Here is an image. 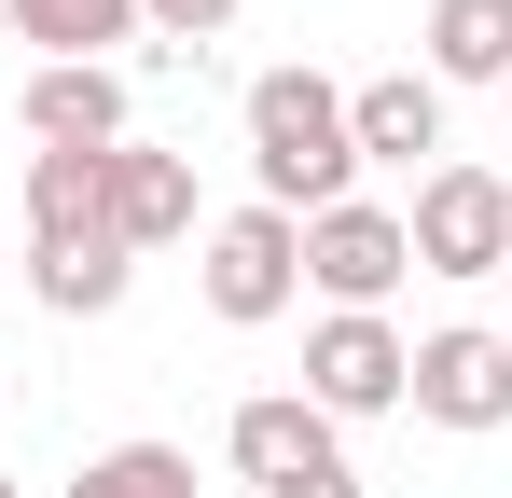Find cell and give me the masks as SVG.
<instances>
[{
  "mask_svg": "<svg viewBox=\"0 0 512 498\" xmlns=\"http://www.w3.org/2000/svg\"><path fill=\"white\" fill-rule=\"evenodd\" d=\"M0 498H14V485H0Z\"/></svg>",
  "mask_w": 512,
  "mask_h": 498,
  "instance_id": "d6986e66",
  "label": "cell"
},
{
  "mask_svg": "<svg viewBox=\"0 0 512 498\" xmlns=\"http://www.w3.org/2000/svg\"><path fill=\"white\" fill-rule=\"evenodd\" d=\"M346 139H360V166L443 153V83H429V70H374L360 97H346Z\"/></svg>",
  "mask_w": 512,
  "mask_h": 498,
  "instance_id": "8fae6325",
  "label": "cell"
},
{
  "mask_svg": "<svg viewBox=\"0 0 512 498\" xmlns=\"http://www.w3.org/2000/svg\"><path fill=\"white\" fill-rule=\"evenodd\" d=\"M305 277L333 291V319H374V305L416 277V249H402V208H360V194H346V208H319V222H305Z\"/></svg>",
  "mask_w": 512,
  "mask_h": 498,
  "instance_id": "277c9868",
  "label": "cell"
},
{
  "mask_svg": "<svg viewBox=\"0 0 512 498\" xmlns=\"http://www.w3.org/2000/svg\"><path fill=\"white\" fill-rule=\"evenodd\" d=\"M28 139L42 153H125V70H28Z\"/></svg>",
  "mask_w": 512,
  "mask_h": 498,
  "instance_id": "30bf717a",
  "label": "cell"
},
{
  "mask_svg": "<svg viewBox=\"0 0 512 498\" xmlns=\"http://www.w3.org/2000/svg\"><path fill=\"white\" fill-rule=\"evenodd\" d=\"M139 28H153L167 56H208V42L236 28V0H139Z\"/></svg>",
  "mask_w": 512,
  "mask_h": 498,
  "instance_id": "2e32d148",
  "label": "cell"
},
{
  "mask_svg": "<svg viewBox=\"0 0 512 498\" xmlns=\"http://www.w3.org/2000/svg\"><path fill=\"white\" fill-rule=\"evenodd\" d=\"M429 83H512V0H429Z\"/></svg>",
  "mask_w": 512,
  "mask_h": 498,
  "instance_id": "4fadbf2b",
  "label": "cell"
},
{
  "mask_svg": "<svg viewBox=\"0 0 512 498\" xmlns=\"http://www.w3.org/2000/svg\"><path fill=\"white\" fill-rule=\"evenodd\" d=\"M14 42H42V70H111V42H139V0H0Z\"/></svg>",
  "mask_w": 512,
  "mask_h": 498,
  "instance_id": "7c38bea8",
  "label": "cell"
},
{
  "mask_svg": "<svg viewBox=\"0 0 512 498\" xmlns=\"http://www.w3.org/2000/svg\"><path fill=\"white\" fill-rule=\"evenodd\" d=\"M402 360H416V346L388 319H319L305 332V402L319 415H388L402 402Z\"/></svg>",
  "mask_w": 512,
  "mask_h": 498,
  "instance_id": "8992f818",
  "label": "cell"
},
{
  "mask_svg": "<svg viewBox=\"0 0 512 498\" xmlns=\"http://www.w3.org/2000/svg\"><path fill=\"white\" fill-rule=\"evenodd\" d=\"M70 498H194V457L180 443H97L70 471Z\"/></svg>",
  "mask_w": 512,
  "mask_h": 498,
  "instance_id": "5bb4252c",
  "label": "cell"
},
{
  "mask_svg": "<svg viewBox=\"0 0 512 498\" xmlns=\"http://www.w3.org/2000/svg\"><path fill=\"white\" fill-rule=\"evenodd\" d=\"M42 305H56V319H111V305H125V249H56V263H42Z\"/></svg>",
  "mask_w": 512,
  "mask_h": 498,
  "instance_id": "9a60e30c",
  "label": "cell"
},
{
  "mask_svg": "<svg viewBox=\"0 0 512 498\" xmlns=\"http://www.w3.org/2000/svg\"><path fill=\"white\" fill-rule=\"evenodd\" d=\"M291 291H305V222H277V208H222L208 222V319H236V332H263V319H291Z\"/></svg>",
  "mask_w": 512,
  "mask_h": 498,
  "instance_id": "3957f363",
  "label": "cell"
},
{
  "mask_svg": "<svg viewBox=\"0 0 512 498\" xmlns=\"http://www.w3.org/2000/svg\"><path fill=\"white\" fill-rule=\"evenodd\" d=\"M263 498H360V471L333 457V471H291V485H263Z\"/></svg>",
  "mask_w": 512,
  "mask_h": 498,
  "instance_id": "e0dca14e",
  "label": "cell"
},
{
  "mask_svg": "<svg viewBox=\"0 0 512 498\" xmlns=\"http://www.w3.org/2000/svg\"><path fill=\"white\" fill-rule=\"evenodd\" d=\"M402 249H416V277H499L512 263V180L499 166H429L416 208H402Z\"/></svg>",
  "mask_w": 512,
  "mask_h": 498,
  "instance_id": "7a4b0ae2",
  "label": "cell"
},
{
  "mask_svg": "<svg viewBox=\"0 0 512 498\" xmlns=\"http://www.w3.org/2000/svg\"><path fill=\"white\" fill-rule=\"evenodd\" d=\"M499 97H512V83H499Z\"/></svg>",
  "mask_w": 512,
  "mask_h": 498,
  "instance_id": "ac0fdd59",
  "label": "cell"
},
{
  "mask_svg": "<svg viewBox=\"0 0 512 498\" xmlns=\"http://www.w3.org/2000/svg\"><path fill=\"white\" fill-rule=\"evenodd\" d=\"M111 249V153H28V263Z\"/></svg>",
  "mask_w": 512,
  "mask_h": 498,
  "instance_id": "ba28073f",
  "label": "cell"
},
{
  "mask_svg": "<svg viewBox=\"0 0 512 498\" xmlns=\"http://www.w3.org/2000/svg\"><path fill=\"white\" fill-rule=\"evenodd\" d=\"M167 236H194V166L153 153V139H125L111 153V249L139 263V249H167Z\"/></svg>",
  "mask_w": 512,
  "mask_h": 498,
  "instance_id": "9c48e42d",
  "label": "cell"
},
{
  "mask_svg": "<svg viewBox=\"0 0 512 498\" xmlns=\"http://www.w3.org/2000/svg\"><path fill=\"white\" fill-rule=\"evenodd\" d=\"M222 457H236L250 498H263V485H291V471H333V415L305 402V388H263V402L222 415Z\"/></svg>",
  "mask_w": 512,
  "mask_h": 498,
  "instance_id": "52a82bcc",
  "label": "cell"
},
{
  "mask_svg": "<svg viewBox=\"0 0 512 498\" xmlns=\"http://www.w3.org/2000/svg\"><path fill=\"white\" fill-rule=\"evenodd\" d=\"M250 180L277 222H319L346 208V180H360V139H346V97L319 70H263L250 83Z\"/></svg>",
  "mask_w": 512,
  "mask_h": 498,
  "instance_id": "6da1fadb",
  "label": "cell"
},
{
  "mask_svg": "<svg viewBox=\"0 0 512 498\" xmlns=\"http://www.w3.org/2000/svg\"><path fill=\"white\" fill-rule=\"evenodd\" d=\"M402 402L429 415V429H499L512 415V332H429L416 360H402Z\"/></svg>",
  "mask_w": 512,
  "mask_h": 498,
  "instance_id": "5b68a950",
  "label": "cell"
}]
</instances>
